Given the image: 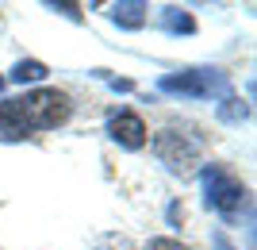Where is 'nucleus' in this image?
Listing matches in <instances>:
<instances>
[{"instance_id":"nucleus-2","label":"nucleus","mask_w":257,"mask_h":250,"mask_svg":"<svg viewBox=\"0 0 257 250\" xmlns=\"http://www.w3.org/2000/svg\"><path fill=\"white\" fill-rule=\"evenodd\" d=\"M200 189H204V204L211 208L215 216H223L226 223H234V219L242 216V208L249 204L246 185H242L226 165H204V174H200Z\"/></svg>"},{"instance_id":"nucleus-11","label":"nucleus","mask_w":257,"mask_h":250,"mask_svg":"<svg viewBox=\"0 0 257 250\" xmlns=\"http://www.w3.org/2000/svg\"><path fill=\"white\" fill-rule=\"evenodd\" d=\"M0 89H4V77H0Z\"/></svg>"},{"instance_id":"nucleus-4","label":"nucleus","mask_w":257,"mask_h":250,"mask_svg":"<svg viewBox=\"0 0 257 250\" xmlns=\"http://www.w3.org/2000/svg\"><path fill=\"white\" fill-rule=\"evenodd\" d=\"M154 154H158L161 165H169L173 174H184L200 162L204 154V139L196 135L192 127H161L154 135Z\"/></svg>"},{"instance_id":"nucleus-3","label":"nucleus","mask_w":257,"mask_h":250,"mask_svg":"<svg viewBox=\"0 0 257 250\" xmlns=\"http://www.w3.org/2000/svg\"><path fill=\"white\" fill-rule=\"evenodd\" d=\"M161 93L169 97H188V100H226L230 97V77L223 69H211V65H200V69H181V73H165L158 81Z\"/></svg>"},{"instance_id":"nucleus-9","label":"nucleus","mask_w":257,"mask_h":250,"mask_svg":"<svg viewBox=\"0 0 257 250\" xmlns=\"http://www.w3.org/2000/svg\"><path fill=\"white\" fill-rule=\"evenodd\" d=\"M246 116H249V108L242 104V100H234V97H226L223 108H219V120H226V123H242Z\"/></svg>"},{"instance_id":"nucleus-5","label":"nucleus","mask_w":257,"mask_h":250,"mask_svg":"<svg viewBox=\"0 0 257 250\" xmlns=\"http://www.w3.org/2000/svg\"><path fill=\"white\" fill-rule=\"evenodd\" d=\"M107 135H111V142H119L123 150H142V146H146V123H142V116H135V112H115V116L107 120Z\"/></svg>"},{"instance_id":"nucleus-8","label":"nucleus","mask_w":257,"mask_h":250,"mask_svg":"<svg viewBox=\"0 0 257 250\" xmlns=\"http://www.w3.org/2000/svg\"><path fill=\"white\" fill-rule=\"evenodd\" d=\"M50 73V69H46L43 62H35V58H23V62H16L12 65V81H16V85H27V81H43V77Z\"/></svg>"},{"instance_id":"nucleus-10","label":"nucleus","mask_w":257,"mask_h":250,"mask_svg":"<svg viewBox=\"0 0 257 250\" xmlns=\"http://www.w3.org/2000/svg\"><path fill=\"white\" fill-rule=\"evenodd\" d=\"M146 250H188V246H181L177 239H154V242H150Z\"/></svg>"},{"instance_id":"nucleus-6","label":"nucleus","mask_w":257,"mask_h":250,"mask_svg":"<svg viewBox=\"0 0 257 250\" xmlns=\"http://www.w3.org/2000/svg\"><path fill=\"white\" fill-rule=\"evenodd\" d=\"M111 20H115L119 27H127V31H139L142 23H146V4H142V0H123V4L111 8Z\"/></svg>"},{"instance_id":"nucleus-1","label":"nucleus","mask_w":257,"mask_h":250,"mask_svg":"<svg viewBox=\"0 0 257 250\" xmlns=\"http://www.w3.org/2000/svg\"><path fill=\"white\" fill-rule=\"evenodd\" d=\"M73 116V100L62 89H35L0 100V139H27L35 131H54Z\"/></svg>"},{"instance_id":"nucleus-7","label":"nucleus","mask_w":257,"mask_h":250,"mask_svg":"<svg viewBox=\"0 0 257 250\" xmlns=\"http://www.w3.org/2000/svg\"><path fill=\"white\" fill-rule=\"evenodd\" d=\"M161 31H169V35H192L196 31V20L188 16L184 8H161Z\"/></svg>"}]
</instances>
